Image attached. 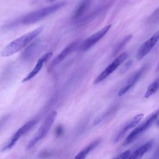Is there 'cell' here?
Returning <instances> with one entry per match:
<instances>
[{
    "mask_svg": "<svg viewBox=\"0 0 159 159\" xmlns=\"http://www.w3.org/2000/svg\"><path fill=\"white\" fill-rule=\"evenodd\" d=\"M66 2L61 1L53 4H50L48 6L40 8L36 11H32L24 16L14 20L12 23H11L7 26H14L17 24H30L35 23L41 19L46 17L47 16L53 14L58 11L60 9L65 6Z\"/></svg>",
    "mask_w": 159,
    "mask_h": 159,
    "instance_id": "obj_1",
    "label": "cell"
},
{
    "mask_svg": "<svg viewBox=\"0 0 159 159\" xmlns=\"http://www.w3.org/2000/svg\"><path fill=\"white\" fill-rule=\"evenodd\" d=\"M43 27H39L8 43L1 52V55L4 57H10L22 50L30 42L35 39L43 30Z\"/></svg>",
    "mask_w": 159,
    "mask_h": 159,
    "instance_id": "obj_2",
    "label": "cell"
},
{
    "mask_svg": "<svg viewBox=\"0 0 159 159\" xmlns=\"http://www.w3.org/2000/svg\"><path fill=\"white\" fill-rule=\"evenodd\" d=\"M57 116L56 111L51 112L45 119L44 121L39 127V130L34 137L30 140L29 143L27 145L26 148L29 150L32 148L39 141L43 139L50 131L51 127L53 125V124L55 120V118Z\"/></svg>",
    "mask_w": 159,
    "mask_h": 159,
    "instance_id": "obj_3",
    "label": "cell"
},
{
    "mask_svg": "<svg viewBox=\"0 0 159 159\" xmlns=\"http://www.w3.org/2000/svg\"><path fill=\"white\" fill-rule=\"evenodd\" d=\"M159 116V109L152 112L150 116H148L145 121H143L140 125L134 129L127 137L124 142V145H127L131 143L134 140H135L139 135L146 131L155 122V120Z\"/></svg>",
    "mask_w": 159,
    "mask_h": 159,
    "instance_id": "obj_4",
    "label": "cell"
},
{
    "mask_svg": "<svg viewBox=\"0 0 159 159\" xmlns=\"http://www.w3.org/2000/svg\"><path fill=\"white\" fill-rule=\"evenodd\" d=\"M36 119H32L25 123L14 134L11 138L2 147L1 152H6L11 150L16 143L17 140L20 138V137L24 135L26 132H27L31 128H32L36 124Z\"/></svg>",
    "mask_w": 159,
    "mask_h": 159,
    "instance_id": "obj_5",
    "label": "cell"
},
{
    "mask_svg": "<svg viewBox=\"0 0 159 159\" xmlns=\"http://www.w3.org/2000/svg\"><path fill=\"white\" fill-rule=\"evenodd\" d=\"M128 53L123 52L118 55L94 80V84H98L104 80L111 73H112L127 58Z\"/></svg>",
    "mask_w": 159,
    "mask_h": 159,
    "instance_id": "obj_6",
    "label": "cell"
},
{
    "mask_svg": "<svg viewBox=\"0 0 159 159\" xmlns=\"http://www.w3.org/2000/svg\"><path fill=\"white\" fill-rule=\"evenodd\" d=\"M112 25L108 24L100 29L99 31L92 34L86 39L80 45V50L82 52H86L98 43L110 30Z\"/></svg>",
    "mask_w": 159,
    "mask_h": 159,
    "instance_id": "obj_7",
    "label": "cell"
},
{
    "mask_svg": "<svg viewBox=\"0 0 159 159\" xmlns=\"http://www.w3.org/2000/svg\"><path fill=\"white\" fill-rule=\"evenodd\" d=\"M159 41V30L155 32L148 40L143 42L137 52V58L140 60L145 57Z\"/></svg>",
    "mask_w": 159,
    "mask_h": 159,
    "instance_id": "obj_8",
    "label": "cell"
},
{
    "mask_svg": "<svg viewBox=\"0 0 159 159\" xmlns=\"http://www.w3.org/2000/svg\"><path fill=\"white\" fill-rule=\"evenodd\" d=\"M78 45V40H75L67 45L51 61L50 65V68H53L59 63H60L66 57H68L76 48Z\"/></svg>",
    "mask_w": 159,
    "mask_h": 159,
    "instance_id": "obj_9",
    "label": "cell"
},
{
    "mask_svg": "<svg viewBox=\"0 0 159 159\" xmlns=\"http://www.w3.org/2000/svg\"><path fill=\"white\" fill-rule=\"evenodd\" d=\"M147 65H145L142 66L139 70H137L134 74L132 75V76L127 80L125 84L120 88V89L118 92L119 96H122L124 95L125 93H127L129 90H130L134 86V85L137 83V82L140 80L143 73L147 69Z\"/></svg>",
    "mask_w": 159,
    "mask_h": 159,
    "instance_id": "obj_10",
    "label": "cell"
},
{
    "mask_svg": "<svg viewBox=\"0 0 159 159\" xmlns=\"http://www.w3.org/2000/svg\"><path fill=\"white\" fill-rule=\"evenodd\" d=\"M143 117V114H139L132 117L130 120L127 121L119 130V132L117 133L116 135L114 137V141L115 142H117L121 138L123 137V136L125 135V134L129 131L132 128H134L135 126H136L142 119Z\"/></svg>",
    "mask_w": 159,
    "mask_h": 159,
    "instance_id": "obj_11",
    "label": "cell"
},
{
    "mask_svg": "<svg viewBox=\"0 0 159 159\" xmlns=\"http://www.w3.org/2000/svg\"><path fill=\"white\" fill-rule=\"evenodd\" d=\"M53 53L52 52H48L45 53V54H43L40 58H39V60H37V61L36 62L34 67L33 68V69L30 71V72L22 80V82L24 83L26 81H28L29 80H30L31 79H32L33 78H34L41 70L42 68L43 67L44 63L48 60L50 58V57L52 56Z\"/></svg>",
    "mask_w": 159,
    "mask_h": 159,
    "instance_id": "obj_12",
    "label": "cell"
},
{
    "mask_svg": "<svg viewBox=\"0 0 159 159\" xmlns=\"http://www.w3.org/2000/svg\"><path fill=\"white\" fill-rule=\"evenodd\" d=\"M153 141L149 140L138 147L132 153L130 154L127 159H141L143 156L152 148Z\"/></svg>",
    "mask_w": 159,
    "mask_h": 159,
    "instance_id": "obj_13",
    "label": "cell"
},
{
    "mask_svg": "<svg viewBox=\"0 0 159 159\" xmlns=\"http://www.w3.org/2000/svg\"><path fill=\"white\" fill-rule=\"evenodd\" d=\"M100 139H98L93 141L87 146H86L82 150H81L77 155H76L74 159H86V156L90 153V152L94 150L100 143Z\"/></svg>",
    "mask_w": 159,
    "mask_h": 159,
    "instance_id": "obj_14",
    "label": "cell"
},
{
    "mask_svg": "<svg viewBox=\"0 0 159 159\" xmlns=\"http://www.w3.org/2000/svg\"><path fill=\"white\" fill-rule=\"evenodd\" d=\"M90 3H91V1H84L81 2L80 4L78 5V6L75 10L72 16V18L75 20L80 19V18H81L83 14L89 8L90 6Z\"/></svg>",
    "mask_w": 159,
    "mask_h": 159,
    "instance_id": "obj_15",
    "label": "cell"
},
{
    "mask_svg": "<svg viewBox=\"0 0 159 159\" xmlns=\"http://www.w3.org/2000/svg\"><path fill=\"white\" fill-rule=\"evenodd\" d=\"M159 89V78L152 82L147 88V89L144 94L145 98H148Z\"/></svg>",
    "mask_w": 159,
    "mask_h": 159,
    "instance_id": "obj_16",
    "label": "cell"
},
{
    "mask_svg": "<svg viewBox=\"0 0 159 159\" xmlns=\"http://www.w3.org/2000/svg\"><path fill=\"white\" fill-rule=\"evenodd\" d=\"M132 37L131 35H128L127 36H126L124 39H123L115 47V48L114 49V52H113V55H115L116 53H117L120 50H121V49L123 48V47L125 45V44L127 43V42L130 40Z\"/></svg>",
    "mask_w": 159,
    "mask_h": 159,
    "instance_id": "obj_17",
    "label": "cell"
},
{
    "mask_svg": "<svg viewBox=\"0 0 159 159\" xmlns=\"http://www.w3.org/2000/svg\"><path fill=\"white\" fill-rule=\"evenodd\" d=\"M131 152L130 150H127L117 155L116 157H114L113 159H127L129 156L130 155Z\"/></svg>",
    "mask_w": 159,
    "mask_h": 159,
    "instance_id": "obj_18",
    "label": "cell"
},
{
    "mask_svg": "<svg viewBox=\"0 0 159 159\" xmlns=\"http://www.w3.org/2000/svg\"><path fill=\"white\" fill-rule=\"evenodd\" d=\"M132 60L128 61L124 65V66L122 68L121 70L122 71V72H124V71H127V70H128V68H130V66L132 65Z\"/></svg>",
    "mask_w": 159,
    "mask_h": 159,
    "instance_id": "obj_19",
    "label": "cell"
},
{
    "mask_svg": "<svg viewBox=\"0 0 159 159\" xmlns=\"http://www.w3.org/2000/svg\"><path fill=\"white\" fill-rule=\"evenodd\" d=\"M63 132V128L61 126H59L56 129V131H55V134L57 136H59Z\"/></svg>",
    "mask_w": 159,
    "mask_h": 159,
    "instance_id": "obj_20",
    "label": "cell"
},
{
    "mask_svg": "<svg viewBox=\"0 0 159 159\" xmlns=\"http://www.w3.org/2000/svg\"><path fill=\"white\" fill-rule=\"evenodd\" d=\"M154 157H155V159H159V147L158 148L157 150L156 151Z\"/></svg>",
    "mask_w": 159,
    "mask_h": 159,
    "instance_id": "obj_21",
    "label": "cell"
},
{
    "mask_svg": "<svg viewBox=\"0 0 159 159\" xmlns=\"http://www.w3.org/2000/svg\"><path fill=\"white\" fill-rule=\"evenodd\" d=\"M157 71H159V63H158V66H157Z\"/></svg>",
    "mask_w": 159,
    "mask_h": 159,
    "instance_id": "obj_22",
    "label": "cell"
},
{
    "mask_svg": "<svg viewBox=\"0 0 159 159\" xmlns=\"http://www.w3.org/2000/svg\"><path fill=\"white\" fill-rule=\"evenodd\" d=\"M157 125L159 126V120H158V122H157Z\"/></svg>",
    "mask_w": 159,
    "mask_h": 159,
    "instance_id": "obj_23",
    "label": "cell"
}]
</instances>
